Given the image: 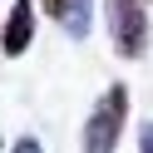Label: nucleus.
<instances>
[{
  "label": "nucleus",
  "instance_id": "20e7f679",
  "mask_svg": "<svg viewBox=\"0 0 153 153\" xmlns=\"http://www.w3.org/2000/svg\"><path fill=\"white\" fill-rule=\"evenodd\" d=\"M40 10L50 20H59L64 35H74V40H84L94 25V0H40Z\"/></svg>",
  "mask_w": 153,
  "mask_h": 153
},
{
  "label": "nucleus",
  "instance_id": "423d86ee",
  "mask_svg": "<svg viewBox=\"0 0 153 153\" xmlns=\"http://www.w3.org/2000/svg\"><path fill=\"white\" fill-rule=\"evenodd\" d=\"M10 153H45V148H40V138H15Z\"/></svg>",
  "mask_w": 153,
  "mask_h": 153
},
{
  "label": "nucleus",
  "instance_id": "f03ea898",
  "mask_svg": "<svg viewBox=\"0 0 153 153\" xmlns=\"http://www.w3.org/2000/svg\"><path fill=\"white\" fill-rule=\"evenodd\" d=\"M104 20L119 59H143L148 50V0H104Z\"/></svg>",
  "mask_w": 153,
  "mask_h": 153
},
{
  "label": "nucleus",
  "instance_id": "f257e3e1",
  "mask_svg": "<svg viewBox=\"0 0 153 153\" xmlns=\"http://www.w3.org/2000/svg\"><path fill=\"white\" fill-rule=\"evenodd\" d=\"M123 128H128V84H109L99 94V104L89 109V119H84L79 148L84 153H119Z\"/></svg>",
  "mask_w": 153,
  "mask_h": 153
},
{
  "label": "nucleus",
  "instance_id": "39448f33",
  "mask_svg": "<svg viewBox=\"0 0 153 153\" xmlns=\"http://www.w3.org/2000/svg\"><path fill=\"white\" fill-rule=\"evenodd\" d=\"M138 153H153V123H143V128H138Z\"/></svg>",
  "mask_w": 153,
  "mask_h": 153
},
{
  "label": "nucleus",
  "instance_id": "7ed1b4c3",
  "mask_svg": "<svg viewBox=\"0 0 153 153\" xmlns=\"http://www.w3.org/2000/svg\"><path fill=\"white\" fill-rule=\"evenodd\" d=\"M30 45H35V0H15L0 20V54L20 59Z\"/></svg>",
  "mask_w": 153,
  "mask_h": 153
},
{
  "label": "nucleus",
  "instance_id": "0eeeda50",
  "mask_svg": "<svg viewBox=\"0 0 153 153\" xmlns=\"http://www.w3.org/2000/svg\"><path fill=\"white\" fill-rule=\"evenodd\" d=\"M0 153H5V138H0Z\"/></svg>",
  "mask_w": 153,
  "mask_h": 153
}]
</instances>
